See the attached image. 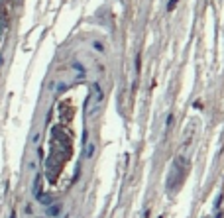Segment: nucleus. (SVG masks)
<instances>
[{"label":"nucleus","mask_w":224,"mask_h":218,"mask_svg":"<svg viewBox=\"0 0 224 218\" xmlns=\"http://www.w3.org/2000/svg\"><path fill=\"white\" fill-rule=\"evenodd\" d=\"M94 49H96V51H104V47H102V43H94Z\"/></svg>","instance_id":"5"},{"label":"nucleus","mask_w":224,"mask_h":218,"mask_svg":"<svg viewBox=\"0 0 224 218\" xmlns=\"http://www.w3.org/2000/svg\"><path fill=\"white\" fill-rule=\"evenodd\" d=\"M92 91H94V96H96V102H100V98H102V91H100V86H99V85H94V86H92Z\"/></svg>","instance_id":"2"},{"label":"nucleus","mask_w":224,"mask_h":218,"mask_svg":"<svg viewBox=\"0 0 224 218\" xmlns=\"http://www.w3.org/2000/svg\"><path fill=\"white\" fill-rule=\"evenodd\" d=\"M61 210H63V206L57 202V205H51V206H47V218H57L61 214Z\"/></svg>","instance_id":"1"},{"label":"nucleus","mask_w":224,"mask_h":218,"mask_svg":"<svg viewBox=\"0 0 224 218\" xmlns=\"http://www.w3.org/2000/svg\"><path fill=\"white\" fill-rule=\"evenodd\" d=\"M175 6H177V0H169V6H167V10L171 12V10H173Z\"/></svg>","instance_id":"4"},{"label":"nucleus","mask_w":224,"mask_h":218,"mask_svg":"<svg viewBox=\"0 0 224 218\" xmlns=\"http://www.w3.org/2000/svg\"><path fill=\"white\" fill-rule=\"evenodd\" d=\"M92 153H94V145H92V144H89V145H86L85 155H86V157H92Z\"/></svg>","instance_id":"3"}]
</instances>
